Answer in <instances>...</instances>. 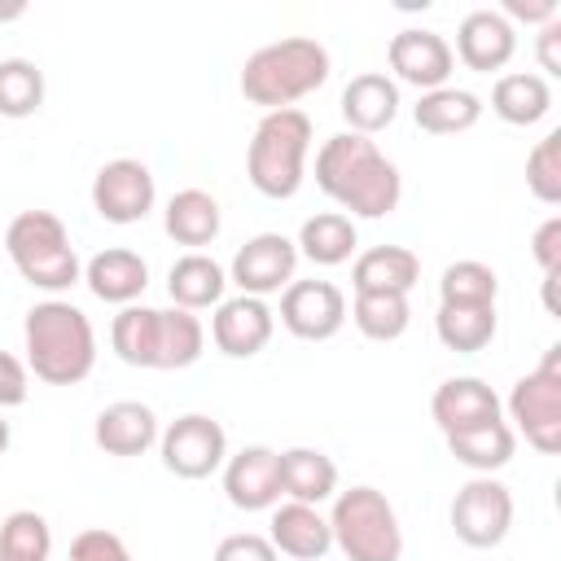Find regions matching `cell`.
Instances as JSON below:
<instances>
[{
	"instance_id": "1",
	"label": "cell",
	"mask_w": 561,
	"mask_h": 561,
	"mask_svg": "<svg viewBox=\"0 0 561 561\" xmlns=\"http://www.w3.org/2000/svg\"><path fill=\"white\" fill-rule=\"evenodd\" d=\"M316 184L346 219H386L403 202L399 167L377 149V140L337 131L316 153Z\"/></svg>"
},
{
	"instance_id": "2",
	"label": "cell",
	"mask_w": 561,
	"mask_h": 561,
	"mask_svg": "<svg viewBox=\"0 0 561 561\" xmlns=\"http://www.w3.org/2000/svg\"><path fill=\"white\" fill-rule=\"evenodd\" d=\"M110 346L131 368H188L206 351V324L184 307H118L110 320Z\"/></svg>"
},
{
	"instance_id": "3",
	"label": "cell",
	"mask_w": 561,
	"mask_h": 561,
	"mask_svg": "<svg viewBox=\"0 0 561 561\" xmlns=\"http://www.w3.org/2000/svg\"><path fill=\"white\" fill-rule=\"evenodd\" d=\"M22 351L44 386H79L96 368V329L75 302L44 298L22 320Z\"/></svg>"
},
{
	"instance_id": "4",
	"label": "cell",
	"mask_w": 561,
	"mask_h": 561,
	"mask_svg": "<svg viewBox=\"0 0 561 561\" xmlns=\"http://www.w3.org/2000/svg\"><path fill=\"white\" fill-rule=\"evenodd\" d=\"M329 70H333V61H329V48L320 39L285 35V39H272L245 57L241 96L250 105H263V114L294 110V101H302L329 83Z\"/></svg>"
},
{
	"instance_id": "5",
	"label": "cell",
	"mask_w": 561,
	"mask_h": 561,
	"mask_svg": "<svg viewBox=\"0 0 561 561\" xmlns=\"http://www.w3.org/2000/svg\"><path fill=\"white\" fill-rule=\"evenodd\" d=\"M311 136H316V127L298 105L263 114L250 136V149H245V180L254 184V193H263L272 202H289L302 188Z\"/></svg>"
},
{
	"instance_id": "6",
	"label": "cell",
	"mask_w": 561,
	"mask_h": 561,
	"mask_svg": "<svg viewBox=\"0 0 561 561\" xmlns=\"http://www.w3.org/2000/svg\"><path fill=\"white\" fill-rule=\"evenodd\" d=\"M4 250L18 267V276L31 289H44L48 298L66 294L70 285L83 280V263L79 250L66 232V224L53 210H22L9 219L4 228Z\"/></svg>"
},
{
	"instance_id": "7",
	"label": "cell",
	"mask_w": 561,
	"mask_h": 561,
	"mask_svg": "<svg viewBox=\"0 0 561 561\" xmlns=\"http://www.w3.org/2000/svg\"><path fill=\"white\" fill-rule=\"evenodd\" d=\"M333 548L346 561H399L403 557V526L386 491L377 486H346L333 495L329 508Z\"/></svg>"
},
{
	"instance_id": "8",
	"label": "cell",
	"mask_w": 561,
	"mask_h": 561,
	"mask_svg": "<svg viewBox=\"0 0 561 561\" xmlns=\"http://www.w3.org/2000/svg\"><path fill=\"white\" fill-rule=\"evenodd\" d=\"M500 408H508L513 434H522L539 456L561 451V342H552L543 351L539 368H530L526 377L513 381V390Z\"/></svg>"
},
{
	"instance_id": "9",
	"label": "cell",
	"mask_w": 561,
	"mask_h": 561,
	"mask_svg": "<svg viewBox=\"0 0 561 561\" xmlns=\"http://www.w3.org/2000/svg\"><path fill=\"white\" fill-rule=\"evenodd\" d=\"M158 456H162V469L167 473H175L184 482H202V478H210V473L224 469V460H228V434H224V425L215 416L184 412L171 425H162Z\"/></svg>"
},
{
	"instance_id": "10",
	"label": "cell",
	"mask_w": 561,
	"mask_h": 561,
	"mask_svg": "<svg viewBox=\"0 0 561 561\" xmlns=\"http://www.w3.org/2000/svg\"><path fill=\"white\" fill-rule=\"evenodd\" d=\"M447 522L456 530L460 543L469 548H500L513 530V491L491 478V473H473L447 508Z\"/></svg>"
},
{
	"instance_id": "11",
	"label": "cell",
	"mask_w": 561,
	"mask_h": 561,
	"mask_svg": "<svg viewBox=\"0 0 561 561\" xmlns=\"http://www.w3.org/2000/svg\"><path fill=\"white\" fill-rule=\"evenodd\" d=\"M158 202V184L153 171L140 158H110L96 175H92V210L105 224H140Z\"/></svg>"
},
{
	"instance_id": "12",
	"label": "cell",
	"mask_w": 561,
	"mask_h": 561,
	"mask_svg": "<svg viewBox=\"0 0 561 561\" xmlns=\"http://www.w3.org/2000/svg\"><path fill=\"white\" fill-rule=\"evenodd\" d=\"M298 272V245L285 232H254L228 263V285L250 298L280 294Z\"/></svg>"
},
{
	"instance_id": "13",
	"label": "cell",
	"mask_w": 561,
	"mask_h": 561,
	"mask_svg": "<svg viewBox=\"0 0 561 561\" xmlns=\"http://www.w3.org/2000/svg\"><path fill=\"white\" fill-rule=\"evenodd\" d=\"M280 324L298 342H329L346 324V294L333 280H289L280 289Z\"/></svg>"
},
{
	"instance_id": "14",
	"label": "cell",
	"mask_w": 561,
	"mask_h": 561,
	"mask_svg": "<svg viewBox=\"0 0 561 561\" xmlns=\"http://www.w3.org/2000/svg\"><path fill=\"white\" fill-rule=\"evenodd\" d=\"M386 61L394 70V83H412L416 92L447 88V79L456 70V53H451L447 35L421 31V26L394 31L390 44H386Z\"/></svg>"
},
{
	"instance_id": "15",
	"label": "cell",
	"mask_w": 561,
	"mask_h": 561,
	"mask_svg": "<svg viewBox=\"0 0 561 561\" xmlns=\"http://www.w3.org/2000/svg\"><path fill=\"white\" fill-rule=\"evenodd\" d=\"M224 495L241 513H267L280 504V451L276 447H241L224 460Z\"/></svg>"
},
{
	"instance_id": "16",
	"label": "cell",
	"mask_w": 561,
	"mask_h": 561,
	"mask_svg": "<svg viewBox=\"0 0 561 561\" xmlns=\"http://www.w3.org/2000/svg\"><path fill=\"white\" fill-rule=\"evenodd\" d=\"M276 333V311L263 302V298H250V294H237V298H224L210 316V342L219 355L228 359H250L259 355Z\"/></svg>"
},
{
	"instance_id": "17",
	"label": "cell",
	"mask_w": 561,
	"mask_h": 561,
	"mask_svg": "<svg viewBox=\"0 0 561 561\" xmlns=\"http://www.w3.org/2000/svg\"><path fill=\"white\" fill-rule=\"evenodd\" d=\"M469 70L491 75L504 70L517 53V26L500 13V9H473L460 18L456 26V48H451Z\"/></svg>"
},
{
	"instance_id": "18",
	"label": "cell",
	"mask_w": 561,
	"mask_h": 561,
	"mask_svg": "<svg viewBox=\"0 0 561 561\" xmlns=\"http://www.w3.org/2000/svg\"><path fill=\"white\" fill-rule=\"evenodd\" d=\"M158 412L140 399H118V403H105L92 421V443L105 451V456H145L149 447H158Z\"/></svg>"
},
{
	"instance_id": "19",
	"label": "cell",
	"mask_w": 561,
	"mask_h": 561,
	"mask_svg": "<svg viewBox=\"0 0 561 561\" xmlns=\"http://www.w3.org/2000/svg\"><path fill=\"white\" fill-rule=\"evenodd\" d=\"M500 412H504L500 394L482 377H447L430 399V416L443 430V438L473 430V425H486V421H500Z\"/></svg>"
},
{
	"instance_id": "20",
	"label": "cell",
	"mask_w": 561,
	"mask_h": 561,
	"mask_svg": "<svg viewBox=\"0 0 561 561\" xmlns=\"http://www.w3.org/2000/svg\"><path fill=\"white\" fill-rule=\"evenodd\" d=\"M272 522H267V539L280 557H294V561H320L333 552V535H329V517L316 508V504H298V500H285L276 508H267Z\"/></svg>"
},
{
	"instance_id": "21",
	"label": "cell",
	"mask_w": 561,
	"mask_h": 561,
	"mask_svg": "<svg viewBox=\"0 0 561 561\" xmlns=\"http://www.w3.org/2000/svg\"><path fill=\"white\" fill-rule=\"evenodd\" d=\"M342 118H346V131L355 136H377L394 123L399 114V83L386 75V70H364L355 75L346 88H342V101H337Z\"/></svg>"
},
{
	"instance_id": "22",
	"label": "cell",
	"mask_w": 561,
	"mask_h": 561,
	"mask_svg": "<svg viewBox=\"0 0 561 561\" xmlns=\"http://www.w3.org/2000/svg\"><path fill=\"white\" fill-rule=\"evenodd\" d=\"M83 285L110 307H131L149 289V263L127 245H110L83 263Z\"/></svg>"
},
{
	"instance_id": "23",
	"label": "cell",
	"mask_w": 561,
	"mask_h": 561,
	"mask_svg": "<svg viewBox=\"0 0 561 561\" xmlns=\"http://www.w3.org/2000/svg\"><path fill=\"white\" fill-rule=\"evenodd\" d=\"M421 280V254L408 245H373L351 263L355 294H412Z\"/></svg>"
},
{
	"instance_id": "24",
	"label": "cell",
	"mask_w": 561,
	"mask_h": 561,
	"mask_svg": "<svg viewBox=\"0 0 561 561\" xmlns=\"http://www.w3.org/2000/svg\"><path fill=\"white\" fill-rule=\"evenodd\" d=\"M224 289H228V267H219L210 254H202V250H188V254H180L175 263H171V272H167V294H171V302L175 307H184V311H210V307H219L224 302Z\"/></svg>"
},
{
	"instance_id": "25",
	"label": "cell",
	"mask_w": 561,
	"mask_h": 561,
	"mask_svg": "<svg viewBox=\"0 0 561 561\" xmlns=\"http://www.w3.org/2000/svg\"><path fill=\"white\" fill-rule=\"evenodd\" d=\"M280 495L298 504H329L337 495V465L320 447H285L280 451Z\"/></svg>"
},
{
	"instance_id": "26",
	"label": "cell",
	"mask_w": 561,
	"mask_h": 561,
	"mask_svg": "<svg viewBox=\"0 0 561 561\" xmlns=\"http://www.w3.org/2000/svg\"><path fill=\"white\" fill-rule=\"evenodd\" d=\"M162 228H167V237L175 245L202 250V245H210L219 237L224 210L206 188H180V193H171V202L162 210Z\"/></svg>"
},
{
	"instance_id": "27",
	"label": "cell",
	"mask_w": 561,
	"mask_h": 561,
	"mask_svg": "<svg viewBox=\"0 0 561 561\" xmlns=\"http://www.w3.org/2000/svg\"><path fill=\"white\" fill-rule=\"evenodd\" d=\"M491 110L508 127H535L552 110V83L543 75H535V70L500 75L495 88H491Z\"/></svg>"
},
{
	"instance_id": "28",
	"label": "cell",
	"mask_w": 561,
	"mask_h": 561,
	"mask_svg": "<svg viewBox=\"0 0 561 561\" xmlns=\"http://www.w3.org/2000/svg\"><path fill=\"white\" fill-rule=\"evenodd\" d=\"M447 451H451L456 465H465V469H473V473H500V469L517 456V434H513V425L500 416V421H486V425L447 434Z\"/></svg>"
},
{
	"instance_id": "29",
	"label": "cell",
	"mask_w": 561,
	"mask_h": 561,
	"mask_svg": "<svg viewBox=\"0 0 561 561\" xmlns=\"http://www.w3.org/2000/svg\"><path fill=\"white\" fill-rule=\"evenodd\" d=\"M294 245H298V259H311L316 267H337L355 254L359 232H355V219H346L342 210H320L302 219Z\"/></svg>"
},
{
	"instance_id": "30",
	"label": "cell",
	"mask_w": 561,
	"mask_h": 561,
	"mask_svg": "<svg viewBox=\"0 0 561 561\" xmlns=\"http://www.w3.org/2000/svg\"><path fill=\"white\" fill-rule=\"evenodd\" d=\"M412 118L421 131L430 136H456V131H469L478 127L482 118V96L469 92V88H434V92H421V101L412 105Z\"/></svg>"
},
{
	"instance_id": "31",
	"label": "cell",
	"mask_w": 561,
	"mask_h": 561,
	"mask_svg": "<svg viewBox=\"0 0 561 561\" xmlns=\"http://www.w3.org/2000/svg\"><path fill=\"white\" fill-rule=\"evenodd\" d=\"M495 329H500L495 307H447V302H438L434 333H438V342H443L447 351H456V355H473V351L491 346Z\"/></svg>"
},
{
	"instance_id": "32",
	"label": "cell",
	"mask_w": 561,
	"mask_h": 561,
	"mask_svg": "<svg viewBox=\"0 0 561 561\" xmlns=\"http://www.w3.org/2000/svg\"><path fill=\"white\" fill-rule=\"evenodd\" d=\"M500 276L482 259H456L438 276V302L447 307H495Z\"/></svg>"
},
{
	"instance_id": "33",
	"label": "cell",
	"mask_w": 561,
	"mask_h": 561,
	"mask_svg": "<svg viewBox=\"0 0 561 561\" xmlns=\"http://www.w3.org/2000/svg\"><path fill=\"white\" fill-rule=\"evenodd\" d=\"M351 320L368 342H394L408 333L412 307H408V294H355Z\"/></svg>"
},
{
	"instance_id": "34",
	"label": "cell",
	"mask_w": 561,
	"mask_h": 561,
	"mask_svg": "<svg viewBox=\"0 0 561 561\" xmlns=\"http://www.w3.org/2000/svg\"><path fill=\"white\" fill-rule=\"evenodd\" d=\"M44 105V70L31 57H0V118H31Z\"/></svg>"
},
{
	"instance_id": "35",
	"label": "cell",
	"mask_w": 561,
	"mask_h": 561,
	"mask_svg": "<svg viewBox=\"0 0 561 561\" xmlns=\"http://www.w3.org/2000/svg\"><path fill=\"white\" fill-rule=\"evenodd\" d=\"M53 526L35 508H18L0 522V561H48Z\"/></svg>"
},
{
	"instance_id": "36",
	"label": "cell",
	"mask_w": 561,
	"mask_h": 561,
	"mask_svg": "<svg viewBox=\"0 0 561 561\" xmlns=\"http://www.w3.org/2000/svg\"><path fill=\"white\" fill-rule=\"evenodd\" d=\"M526 188L543 206H557L561 202V127H552L526 153Z\"/></svg>"
},
{
	"instance_id": "37",
	"label": "cell",
	"mask_w": 561,
	"mask_h": 561,
	"mask_svg": "<svg viewBox=\"0 0 561 561\" xmlns=\"http://www.w3.org/2000/svg\"><path fill=\"white\" fill-rule=\"evenodd\" d=\"M70 561H136V557L123 543V535H114L105 526H88L70 539Z\"/></svg>"
},
{
	"instance_id": "38",
	"label": "cell",
	"mask_w": 561,
	"mask_h": 561,
	"mask_svg": "<svg viewBox=\"0 0 561 561\" xmlns=\"http://www.w3.org/2000/svg\"><path fill=\"white\" fill-rule=\"evenodd\" d=\"M210 561H280V552L272 548L267 535H254V530H237V535H224L215 543V557Z\"/></svg>"
},
{
	"instance_id": "39",
	"label": "cell",
	"mask_w": 561,
	"mask_h": 561,
	"mask_svg": "<svg viewBox=\"0 0 561 561\" xmlns=\"http://www.w3.org/2000/svg\"><path fill=\"white\" fill-rule=\"evenodd\" d=\"M31 394V368L13 351H0V412L22 408Z\"/></svg>"
},
{
	"instance_id": "40",
	"label": "cell",
	"mask_w": 561,
	"mask_h": 561,
	"mask_svg": "<svg viewBox=\"0 0 561 561\" xmlns=\"http://www.w3.org/2000/svg\"><path fill=\"white\" fill-rule=\"evenodd\" d=\"M530 259L543 276H561V215H548L530 237Z\"/></svg>"
},
{
	"instance_id": "41",
	"label": "cell",
	"mask_w": 561,
	"mask_h": 561,
	"mask_svg": "<svg viewBox=\"0 0 561 561\" xmlns=\"http://www.w3.org/2000/svg\"><path fill=\"white\" fill-rule=\"evenodd\" d=\"M508 22H526V26H548L561 18V4L557 0H504L500 9Z\"/></svg>"
},
{
	"instance_id": "42",
	"label": "cell",
	"mask_w": 561,
	"mask_h": 561,
	"mask_svg": "<svg viewBox=\"0 0 561 561\" xmlns=\"http://www.w3.org/2000/svg\"><path fill=\"white\" fill-rule=\"evenodd\" d=\"M535 57H539L543 79H557V75H561V18L548 22V26H539V35H535Z\"/></svg>"
},
{
	"instance_id": "43",
	"label": "cell",
	"mask_w": 561,
	"mask_h": 561,
	"mask_svg": "<svg viewBox=\"0 0 561 561\" xmlns=\"http://www.w3.org/2000/svg\"><path fill=\"white\" fill-rule=\"evenodd\" d=\"M26 13V4H0V22H18Z\"/></svg>"
},
{
	"instance_id": "44",
	"label": "cell",
	"mask_w": 561,
	"mask_h": 561,
	"mask_svg": "<svg viewBox=\"0 0 561 561\" xmlns=\"http://www.w3.org/2000/svg\"><path fill=\"white\" fill-rule=\"evenodd\" d=\"M9 443H13V430H9V421H4V412H0V456L9 451Z\"/></svg>"
}]
</instances>
